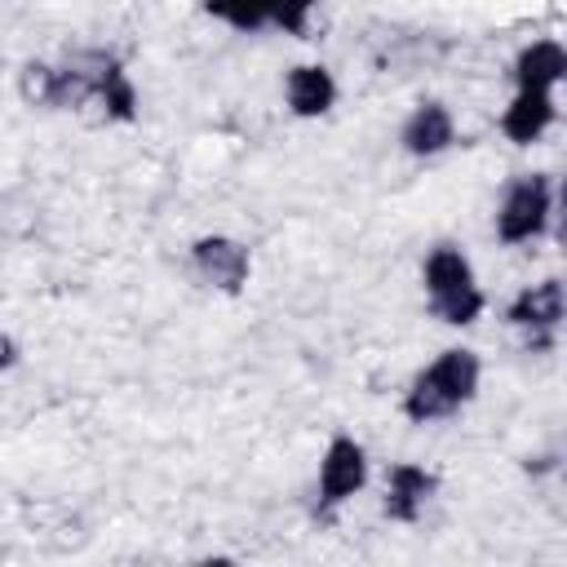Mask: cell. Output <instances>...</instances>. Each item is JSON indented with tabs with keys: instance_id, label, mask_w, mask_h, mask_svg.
I'll list each match as a JSON object with an SVG mask.
<instances>
[{
	"instance_id": "cell-10",
	"label": "cell",
	"mask_w": 567,
	"mask_h": 567,
	"mask_svg": "<svg viewBox=\"0 0 567 567\" xmlns=\"http://www.w3.org/2000/svg\"><path fill=\"white\" fill-rule=\"evenodd\" d=\"M337 102V80L323 62H297L288 66L284 75V106L297 115V120H319L328 115Z\"/></svg>"
},
{
	"instance_id": "cell-2",
	"label": "cell",
	"mask_w": 567,
	"mask_h": 567,
	"mask_svg": "<svg viewBox=\"0 0 567 567\" xmlns=\"http://www.w3.org/2000/svg\"><path fill=\"white\" fill-rule=\"evenodd\" d=\"M421 284H425L434 319H443L447 328H470L487 306V297H483V288L474 279V261L456 244H434L425 252Z\"/></svg>"
},
{
	"instance_id": "cell-4",
	"label": "cell",
	"mask_w": 567,
	"mask_h": 567,
	"mask_svg": "<svg viewBox=\"0 0 567 567\" xmlns=\"http://www.w3.org/2000/svg\"><path fill=\"white\" fill-rule=\"evenodd\" d=\"M505 319L509 328L527 332V350H549L554 346V332L563 328L567 319V292H563V279H536L527 288H518L505 306Z\"/></svg>"
},
{
	"instance_id": "cell-13",
	"label": "cell",
	"mask_w": 567,
	"mask_h": 567,
	"mask_svg": "<svg viewBox=\"0 0 567 567\" xmlns=\"http://www.w3.org/2000/svg\"><path fill=\"white\" fill-rule=\"evenodd\" d=\"M199 4H204V13H208V18L226 22L230 31L252 35V31H261V27H266V9H261V0H199Z\"/></svg>"
},
{
	"instance_id": "cell-12",
	"label": "cell",
	"mask_w": 567,
	"mask_h": 567,
	"mask_svg": "<svg viewBox=\"0 0 567 567\" xmlns=\"http://www.w3.org/2000/svg\"><path fill=\"white\" fill-rule=\"evenodd\" d=\"M514 89H540V93H554L563 80H567V49L563 40L554 35H540L532 44L518 49L514 58Z\"/></svg>"
},
{
	"instance_id": "cell-7",
	"label": "cell",
	"mask_w": 567,
	"mask_h": 567,
	"mask_svg": "<svg viewBox=\"0 0 567 567\" xmlns=\"http://www.w3.org/2000/svg\"><path fill=\"white\" fill-rule=\"evenodd\" d=\"M190 266L204 284H213L217 292H244L248 275H252V257L239 239L230 235H199L190 244Z\"/></svg>"
},
{
	"instance_id": "cell-8",
	"label": "cell",
	"mask_w": 567,
	"mask_h": 567,
	"mask_svg": "<svg viewBox=\"0 0 567 567\" xmlns=\"http://www.w3.org/2000/svg\"><path fill=\"white\" fill-rule=\"evenodd\" d=\"M439 492V474L416 465V461H394L385 470V496H381V514L390 523H416L425 514V505Z\"/></svg>"
},
{
	"instance_id": "cell-9",
	"label": "cell",
	"mask_w": 567,
	"mask_h": 567,
	"mask_svg": "<svg viewBox=\"0 0 567 567\" xmlns=\"http://www.w3.org/2000/svg\"><path fill=\"white\" fill-rule=\"evenodd\" d=\"M558 120V102L554 93H540V89H514V97L505 102L501 111V133L514 142V146H532L540 142Z\"/></svg>"
},
{
	"instance_id": "cell-5",
	"label": "cell",
	"mask_w": 567,
	"mask_h": 567,
	"mask_svg": "<svg viewBox=\"0 0 567 567\" xmlns=\"http://www.w3.org/2000/svg\"><path fill=\"white\" fill-rule=\"evenodd\" d=\"M368 483V452L359 439L350 434H332L323 456H319V509H337L346 501H354Z\"/></svg>"
},
{
	"instance_id": "cell-1",
	"label": "cell",
	"mask_w": 567,
	"mask_h": 567,
	"mask_svg": "<svg viewBox=\"0 0 567 567\" xmlns=\"http://www.w3.org/2000/svg\"><path fill=\"white\" fill-rule=\"evenodd\" d=\"M478 377L483 363L474 350L465 346H447L439 350L403 390V416L412 425H430V421H447L456 416L474 394H478Z\"/></svg>"
},
{
	"instance_id": "cell-6",
	"label": "cell",
	"mask_w": 567,
	"mask_h": 567,
	"mask_svg": "<svg viewBox=\"0 0 567 567\" xmlns=\"http://www.w3.org/2000/svg\"><path fill=\"white\" fill-rule=\"evenodd\" d=\"M75 58H80V66L93 80V102L89 106H97L102 120H115V124L137 120V84L128 80V71L120 66V58L106 53V49H80Z\"/></svg>"
},
{
	"instance_id": "cell-3",
	"label": "cell",
	"mask_w": 567,
	"mask_h": 567,
	"mask_svg": "<svg viewBox=\"0 0 567 567\" xmlns=\"http://www.w3.org/2000/svg\"><path fill=\"white\" fill-rule=\"evenodd\" d=\"M554 221V177L549 173H518L509 177V186L501 190V204H496V239L518 248V244H532L549 230Z\"/></svg>"
},
{
	"instance_id": "cell-16",
	"label": "cell",
	"mask_w": 567,
	"mask_h": 567,
	"mask_svg": "<svg viewBox=\"0 0 567 567\" xmlns=\"http://www.w3.org/2000/svg\"><path fill=\"white\" fill-rule=\"evenodd\" d=\"M18 363V341L9 332H0V372H9Z\"/></svg>"
},
{
	"instance_id": "cell-15",
	"label": "cell",
	"mask_w": 567,
	"mask_h": 567,
	"mask_svg": "<svg viewBox=\"0 0 567 567\" xmlns=\"http://www.w3.org/2000/svg\"><path fill=\"white\" fill-rule=\"evenodd\" d=\"M18 97L27 106L49 111V102H53V66L49 62H22V71H18Z\"/></svg>"
},
{
	"instance_id": "cell-11",
	"label": "cell",
	"mask_w": 567,
	"mask_h": 567,
	"mask_svg": "<svg viewBox=\"0 0 567 567\" xmlns=\"http://www.w3.org/2000/svg\"><path fill=\"white\" fill-rule=\"evenodd\" d=\"M452 142H456V120H452V111H447L443 102H421V106L403 120V128H399V146H403L408 155H416V159H434V155H443Z\"/></svg>"
},
{
	"instance_id": "cell-14",
	"label": "cell",
	"mask_w": 567,
	"mask_h": 567,
	"mask_svg": "<svg viewBox=\"0 0 567 567\" xmlns=\"http://www.w3.org/2000/svg\"><path fill=\"white\" fill-rule=\"evenodd\" d=\"M315 4H319V0H261V9H266V27L292 35V40H306Z\"/></svg>"
}]
</instances>
